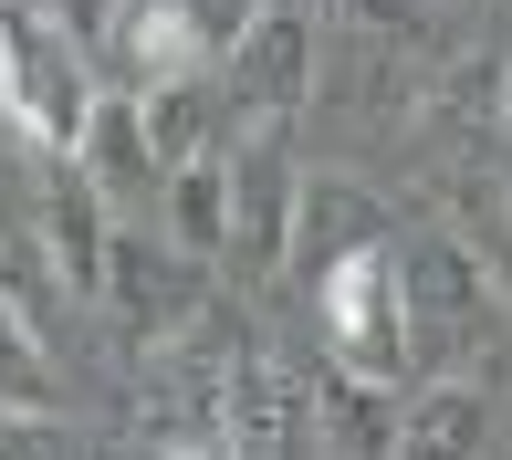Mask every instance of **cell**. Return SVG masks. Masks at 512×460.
Here are the masks:
<instances>
[{
	"label": "cell",
	"instance_id": "1",
	"mask_svg": "<svg viewBox=\"0 0 512 460\" xmlns=\"http://www.w3.org/2000/svg\"><path fill=\"white\" fill-rule=\"evenodd\" d=\"M95 95H105V74L84 53V32L63 21V0H0V115L32 147H74Z\"/></svg>",
	"mask_w": 512,
	"mask_h": 460
},
{
	"label": "cell",
	"instance_id": "2",
	"mask_svg": "<svg viewBox=\"0 0 512 460\" xmlns=\"http://www.w3.org/2000/svg\"><path fill=\"white\" fill-rule=\"evenodd\" d=\"M304 293H314V325H324V356L335 366L387 377V387L418 377V314H408V283H398V262H387V241L345 251V262L314 272Z\"/></svg>",
	"mask_w": 512,
	"mask_h": 460
},
{
	"label": "cell",
	"instance_id": "3",
	"mask_svg": "<svg viewBox=\"0 0 512 460\" xmlns=\"http://www.w3.org/2000/svg\"><path fill=\"white\" fill-rule=\"evenodd\" d=\"M314 63H324V32H314V0H262L241 32L220 42V95H230V126H293L314 105Z\"/></svg>",
	"mask_w": 512,
	"mask_h": 460
},
{
	"label": "cell",
	"instance_id": "4",
	"mask_svg": "<svg viewBox=\"0 0 512 460\" xmlns=\"http://www.w3.org/2000/svg\"><path fill=\"white\" fill-rule=\"evenodd\" d=\"M209 293H220V262H199V251L157 241V230H115V241H105L95 304L126 325V345H168V335L209 325Z\"/></svg>",
	"mask_w": 512,
	"mask_h": 460
},
{
	"label": "cell",
	"instance_id": "5",
	"mask_svg": "<svg viewBox=\"0 0 512 460\" xmlns=\"http://www.w3.org/2000/svg\"><path fill=\"white\" fill-rule=\"evenodd\" d=\"M230 230H220V272L230 283H283V251H293V136L283 126H230Z\"/></svg>",
	"mask_w": 512,
	"mask_h": 460
},
{
	"label": "cell",
	"instance_id": "6",
	"mask_svg": "<svg viewBox=\"0 0 512 460\" xmlns=\"http://www.w3.org/2000/svg\"><path fill=\"white\" fill-rule=\"evenodd\" d=\"M387 262L408 283V314H418V345L429 335H481L502 304V272L471 230H387Z\"/></svg>",
	"mask_w": 512,
	"mask_h": 460
},
{
	"label": "cell",
	"instance_id": "7",
	"mask_svg": "<svg viewBox=\"0 0 512 460\" xmlns=\"http://www.w3.org/2000/svg\"><path fill=\"white\" fill-rule=\"evenodd\" d=\"M32 210H42V251H53V293L95 304V283H105V241H115V199L95 189V168H84L74 147H42V168H32Z\"/></svg>",
	"mask_w": 512,
	"mask_h": 460
},
{
	"label": "cell",
	"instance_id": "8",
	"mask_svg": "<svg viewBox=\"0 0 512 460\" xmlns=\"http://www.w3.org/2000/svg\"><path fill=\"white\" fill-rule=\"evenodd\" d=\"M304 440V377L262 345L220 366V450H293Z\"/></svg>",
	"mask_w": 512,
	"mask_h": 460
},
{
	"label": "cell",
	"instance_id": "9",
	"mask_svg": "<svg viewBox=\"0 0 512 460\" xmlns=\"http://www.w3.org/2000/svg\"><path fill=\"white\" fill-rule=\"evenodd\" d=\"M387 199L377 189H356V178H304V189H293V251H283V272H335L345 251H366V241H387Z\"/></svg>",
	"mask_w": 512,
	"mask_h": 460
},
{
	"label": "cell",
	"instance_id": "10",
	"mask_svg": "<svg viewBox=\"0 0 512 460\" xmlns=\"http://www.w3.org/2000/svg\"><path fill=\"white\" fill-rule=\"evenodd\" d=\"M136 126H147V147H157V178H168L178 157L230 147V95H220V63H199V74H168V84H136Z\"/></svg>",
	"mask_w": 512,
	"mask_h": 460
},
{
	"label": "cell",
	"instance_id": "11",
	"mask_svg": "<svg viewBox=\"0 0 512 460\" xmlns=\"http://www.w3.org/2000/svg\"><path fill=\"white\" fill-rule=\"evenodd\" d=\"M304 440H324V450H398V387L324 356V377H304Z\"/></svg>",
	"mask_w": 512,
	"mask_h": 460
},
{
	"label": "cell",
	"instance_id": "12",
	"mask_svg": "<svg viewBox=\"0 0 512 460\" xmlns=\"http://www.w3.org/2000/svg\"><path fill=\"white\" fill-rule=\"evenodd\" d=\"M502 419L471 377H429V387H398V450H492Z\"/></svg>",
	"mask_w": 512,
	"mask_h": 460
},
{
	"label": "cell",
	"instance_id": "13",
	"mask_svg": "<svg viewBox=\"0 0 512 460\" xmlns=\"http://www.w3.org/2000/svg\"><path fill=\"white\" fill-rule=\"evenodd\" d=\"M74 157L95 168V189H157V147H147V126H136V95L126 84H105L95 115H84V136H74Z\"/></svg>",
	"mask_w": 512,
	"mask_h": 460
},
{
	"label": "cell",
	"instance_id": "14",
	"mask_svg": "<svg viewBox=\"0 0 512 460\" xmlns=\"http://www.w3.org/2000/svg\"><path fill=\"white\" fill-rule=\"evenodd\" d=\"M157 189H168V241L199 251V262H220V230H230V157H220V147H209V157H178Z\"/></svg>",
	"mask_w": 512,
	"mask_h": 460
},
{
	"label": "cell",
	"instance_id": "15",
	"mask_svg": "<svg viewBox=\"0 0 512 460\" xmlns=\"http://www.w3.org/2000/svg\"><path fill=\"white\" fill-rule=\"evenodd\" d=\"M63 377H53V345H42L32 304L21 293H0V408H53Z\"/></svg>",
	"mask_w": 512,
	"mask_h": 460
},
{
	"label": "cell",
	"instance_id": "16",
	"mask_svg": "<svg viewBox=\"0 0 512 460\" xmlns=\"http://www.w3.org/2000/svg\"><path fill=\"white\" fill-rule=\"evenodd\" d=\"M0 450L63 460V450H74V419H53V408H0Z\"/></svg>",
	"mask_w": 512,
	"mask_h": 460
},
{
	"label": "cell",
	"instance_id": "17",
	"mask_svg": "<svg viewBox=\"0 0 512 460\" xmlns=\"http://www.w3.org/2000/svg\"><path fill=\"white\" fill-rule=\"evenodd\" d=\"M189 11H199V32H209V53H220V42H230V32H241V21H251V11H262V0H189Z\"/></svg>",
	"mask_w": 512,
	"mask_h": 460
},
{
	"label": "cell",
	"instance_id": "18",
	"mask_svg": "<svg viewBox=\"0 0 512 460\" xmlns=\"http://www.w3.org/2000/svg\"><path fill=\"white\" fill-rule=\"evenodd\" d=\"M356 21H377V32H418V0H356Z\"/></svg>",
	"mask_w": 512,
	"mask_h": 460
},
{
	"label": "cell",
	"instance_id": "19",
	"mask_svg": "<svg viewBox=\"0 0 512 460\" xmlns=\"http://www.w3.org/2000/svg\"><path fill=\"white\" fill-rule=\"evenodd\" d=\"M492 126L512 136V63H502V95H492Z\"/></svg>",
	"mask_w": 512,
	"mask_h": 460
},
{
	"label": "cell",
	"instance_id": "20",
	"mask_svg": "<svg viewBox=\"0 0 512 460\" xmlns=\"http://www.w3.org/2000/svg\"><path fill=\"white\" fill-rule=\"evenodd\" d=\"M460 11H492V0H460Z\"/></svg>",
	"mask_w": 512,
	"mask_h": 460
}]
</instances>
